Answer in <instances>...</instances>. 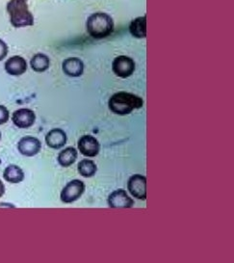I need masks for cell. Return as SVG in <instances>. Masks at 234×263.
Listing matches in <instances>:
<instances>
[{
  "instance_id": "cell-7",
  "label": "cell",
  "mask_w": 234,
  "mask_h": 263,
  "mask_svg": "<svg viewBox=\"0 0 234 263\" xmlns=\"http://www.w3.org/2000/svg\"><path fill=\"white\" fill-rule=\"evenodd\" d=\"M79 152L88 157H94L100 154L101 145L99 141L92 135H84L78 140Z\"/></svg>"
},
{
  "instance_id": "cell-23",
  "label": "cell",
  "mask_w": 234,
  "mask_h": 263,
  "mask_svg": "<svg viewBox=\"0 0 234 263\" xmlns=\"http://www.w3.org/2000/svg\"><path fill=\"white\" fill-rule=\"evenodd\" d=\"M25 1H27V0H25Z\"/></svg>"
},
{
  "instance_id": "cell-10",
  "label": "cell",
  "mask_w": 234,
  "mask_h": 263,
  "mask_svg": "<svg viewBox=\"0 0 234 263\" xmlns=\"http://www.w3.org/2000/svg\"><path fill=\"white\" fill-rule=\"evenodd\" d=\"M12 121L18 128H28L36 121V115L31 109H17L12 116Z\"/></svg>"
},
{
  "instance_id": "cell-21",
  "label": "cell",
  "mask_w": 234,
  "mask_h": 263,
  "mask_svg": "<svg viewBox=\"0 0 234 263\" xmlns=\"http://www.w3.org/2000/svg\"><path fill=\"white\" fill-rule=\"evenodd\" d=\"M4 193H5V186L3 184V182L0 180V198L3 197Z\"/></svg>"
},
{
  "instance_id": "cell-19",
  "label": "cell",
  "mask_w": 234,
  "mask_h": 263,
  "mask_svg": "<svg viewBox=\"0 0 234 263\" xmlns=\"http://www.w3.org/2000/svg\"><path fill=\"white\" fill-rule=\"evenodd\" d=\"M9 116L10 113L8 109L4 105H0V124H6L8 122Z\"/></svg>"
},
{
  "instance_id": "cell-16",
  "label": "cell",
  "mask_w": 234,
  "mask_h": 263,
  "mask_svg": "<svg viewBox=\"0 0 234 263\" xmlns=\"http://www.w3.org/2000/svg\"><path fill=\"white\" fill-rule=\"evenodd\" d=\"M57 159L62 167H70L77 159V151L75 147H66L59 154Z\"/></svg>"
},
{
  "instance_id": "cell-18",
  "label": "cell",
  "mask_w": 234,
  "mask_h": 263,
  "mask_svg": "<svg viewBox=\"0 0 234 263\" xmlns=\"http://www.w3.org/2000/svg\"><path fill=\"white\" fill-rule=\"evenodd\" d=\"M78 173L84 178H92L94 177L98 171L95 163L89 159L81 160L77 165Z\"/></svg>"
},
{
  "instance_id": "cell-12",
  "label": "cell",
  "mask_w": 234,
  "mask_h": 263,
  "mask_svg": "<svg viewBox=\"0 0 234 263\" xmlns=\"http://www.w3.org/2000/svg\"><path fill=\"white\" fill-rule=\"evenodd\" d=\"M27 70V63L22 56H13L9 58L7 62L5 63V70L6 72L13 76L18 77L24 74Z\"/></svg>"
},
{
  "instance_id": "cell-13",
  "label": "cell",
  "mask_w": 234,
  "mask_h": 263,
  "mask_svg": "<svg viewBox=\"0 0 234 263\" xmlns=\"http://www.w3.org/2000/svg\"><path fill=\"white\" fill-rule=\"evenodd\" d=\"M46 143L48 147L54 149H59L66 145L67 134L60 128L51 129L46 135Z\"/></svg>"
},
{
  "instance_id": "cell-22",
  "label": "cell",
  "mask_w": 234,
  "mask_h": 263,
  "mask_svg": "<svg viewBox=\"0 0 234 263\" xmlns=\"http://www.w3.org/2000/svg\"><path fill=\"white\" fill-rule=\"evenodd\" d=\"M0 140H1V132H0Z\"/></svg>"
},
{
  "instance_id": "cell-4",
  "label": "cell",
  "mask_w": 234,
  "mask_h": 263,
  "mask_svg": "<svg viewBox=\"0 0 234 263\" xmlns=\"http://www.w3.org/2000/svg\"><path fill=\"white\" fill-rule=\"evenodd\" d=\"M84 192H85L84 182L79 179H73L63 188L60 199L65 203H71L77 201Z\"/></svg>"
},
{
  "instance_id": "cell-9",
  "label": "cell",
  "mask_w": 234,
  "mask_h": 263,
  "mask_svg": "<svg viewBox=\"0 0 234 263\" xmlns=\"http://www.w3.org/2000/svg\"><path fill=\"white\" fill-rule=\"evenodd\" d=\"M42 148V143L38 138L32 136H25L18 141L17 149L18 152L24 155L32 157L38 155Z\"/></svg>"
},
{
  "instance_id": "cell-15",
  "label": "cell",
  "mask_w": 234,
  "mask_h": 263,
  "mask_svg": "<svg viewBox=\"0 0 234 263\" xmlns=\"http://www.w3.org/2000/svg\"><path fill=\"white\" fill-rule=\"evenodd\" d=\"M3 178L10 183H20L24 179V171L16 165H10L4 170Z\"/></svg>"
},
{
  "instance_id": "cell-5",
  "label": "cell",
  "mask_w": 234,
  "mask_h": 263,
  "mask_svg": "<svg viewBox=\"0 0 234 263\" xmlns=\"http://www.w3.org/2000/svg\"><path fill=\"white\" fill-rule=\"evenodd\" d=\"M112 70L119 78H129L135 70V62L130 57L121 55L114 59L112 63Z\"/></svg>"
},
{
  "instance_id": "cell-2",
  "label": "cell",
  "mask_w": 234,
  "mask_h": 263,
  "mask_svg": "<svg viewBox=\"0 0 234 263\" xmlns=\"http://www.w3.org/2000/svg\"><path fill=\"white\" fill-rule=\"evenodd\" d=\"M87 31L95 40L104 39L114 31V21L108 14L94 13L87 20Z\"/></svg>"
},
{
  "instance_id": "cell-8",
  "label": "cell",
  "mask_w": 234,
  "mask_h": 263,
  "mask_svg": "<svg viewBox=\"0 0 234 263\" xmlns=\"http://www.w3.org/2000/svg\"><path fill=\"white\" fill-rule=\"evenodd\" d=\"M108 205L111 209H131L134 201L124 189H118L108 197Z\"/></svg>"
},
{
  "instance_id": "cell-3",
  "label": "cell",
  "mask_w": 234,
  "mask_h": 263,
  "mask_svg": "<svg viewBox=\"0 0 234 263\" xmlns=\"http://www.w3.org/2000/svg\"><path fill=\"white\" fill-rule=\"evenodd\" d=\"M6 8L10 16V23L14 27L21 28L34 24V16L25 0H10Z\"/></svg>"
},
{
  "instance_id": "cell-20",
  "label": "cell",
  "mask_w": 234,
  "mask_h": 263,
  "mask_svg": "<svg viewBox=\"0 0 234 263\" xmlns=\"http://www.w3.org/2000/svg\"><path fill=\"white\" fill-rule=\"evenodd\" d=\"M8 54V46L7 44L0 39V61L4 60Z\"/></svg>"
},
{
  "instance_id": "cell-1",
  "label": "cell",
  "mask_w": 234,
  "mask_h": 263,
  "mask_svg": "<svg viewBox=\"0 0 234 263\" xmlns=\"http://www.w3.org/2000/svg\"><path fill=\"white\" fill-rule=\"evenodd\" d=\"M143 99L127 92H118L110 98L108 107L110 110L120 116H125L132 113L133 110L143 107Z\"/></svg>"
},
{
  "instance_id": "cell-11",
  "label": "cell",
  "mask_w": 234,
  "mask_h": 263,
  "mask_svg": "<svg viewBox=\"0 0 234 263\" xmlns=\"http://www.w3.org/2000/svg\"><path fill=\"white\" fill-rule=\"evenodd\" d=\"M63 71L70 78H79L84 72V64L76 57H70L64 60Z\"/></svg>"
},
{
  "instance_id": "cell-14",
  "label": "cell",
  "mask_w": 234,
  "mask_h": 263,
  "mask_svg": "<svg viewBox=\"0 0 234 263\" xmlns=\"http://www.w3.org/2000/svg\"><path fill=\"white\" fill-rule=\"evenodd\" d=\"M147 17L145 16H139L129 24V32L133 37L138 39H144L147 36Z\"/></svg>"
},
{
  "instance_id": "cell-6",
  "label": "cell",
  "mask_w": 234,
  "mask_h": 263,
  "mask_svg": "<svg viewBox=\"0 0 234 263\" xmlns=\"http://www.w3.org/2000/svg\"><path fill=\"white\" fill-rule=\"evenodd\" d=\"M128 191L134 198L145 201L147 199V178L142 175H134L128 179Z\"/></svg>"
},
{
  "instance_id": "cell-17",
  "label": "cell",
  "mask_w": 234,
  "mask_h": 263,
  "mask_svg": "<svg viewBox=\"0 0 234 263\" xmlns=\"http://www.w3.org/2000/svg\"><path fill=\"white\" fill-rule=\"evenodd\" d=\"M32 70L37 72H44L49 68L50 61L49 58L47 55L43 54V53H38L35 54L32 57L31 61H30Z\"/></svg>"
}]
</instances>
